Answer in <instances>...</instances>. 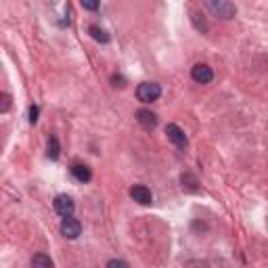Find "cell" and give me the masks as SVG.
I'll list each match as a JSON object with an SVG mask.
<instances>
[{"label":"cell","instance_id":"6da1fadb","mask_svg":"<svg viewBox=\"0 0 268 268\" xmlns=\"http://www.w3.org/2000/svg\"><path fill=\"white\" fill-rule=\"evenodd\" d=\"M136 97L142 103H153L161 97V86L155 84V82H142L136 88Z\"/></svg>","mask_w":268,"mask_h":268},{"label":"cell","instance_id":"7a4b0ae2","mask_svg":"<svg viewBox=\"0 0 268 268\" xmlns=\"http://www.w3.org/2000/svg\"><path fill=\"white\" fill-rule=\"evenodd\" d=\"M205 2L209 6V11L218 17H222V19H233L235 13H237V8L231 0H205Z\"/></svg>","mask_w":268,"mask_h":268},{"label":"cell","instance_id":"3957f363","mask_svg":"<svg viewBox=\"0 0 268 268\" xmlns=\"http://www.w3.org/2000/svg\"><path fill=\"white\" fill-rule=\"evenodd\" d=\"M191 78H193L197 84H209L214 78V71L212 67L205 65V63H197L193 65V69H191Z\"/></svg>","mask_w":268,"mask_h":268},{"label":"cell","instance_id":"277c9868","mask_svg":"<svg viewBox=\"0 0 268 268\" xmlns=\"http://www.w3.org/2000/svg\"><path fill=\"white\" fill-rule=\"evenodd\" d=\"M61 233H63V237H67V239H78L80 233H82L80 220H75V218H71V216H65L63 222H61Z\"/></svg>","mask_w":268,"mask_h":268},{"label":"cell","instance_id":"5b68a950","mask_svg":"<svg viewBox=\"0 0 268 268\" xmlns=\"http://www.w3.org/2000/svg\"><path fill=\"white\" fill-rule=\"evenodd\" d=\"M73 209H75V203H73V199L69 195H57L55 197V212L59 216H63V218L71 216Z\"/></svg>","mask_w":268,"mask_h":268},{"label":"cell","instance_id":"8992f818","mask_svg":"<svg viewBox=\"0 0 268 268\" xmlns=\"http://www.w3.org/2000/svg\"><path fill=\"white\" fill-rule=\"evenodd\" d=\"M166 134H168V138L174 142L178 149H185L187 147V134H185V130L180 128V126H176V124H168V126H166Z\"/></svg>","mask_w":268,"mask_h":268},{"label":"cell","instance_id":"52a82bcc","mask_svg":"<svg viewBox=\"0 0 268 268\" xmlns=\"http://www.w3.org/2000/svg\"><path fill=\"white\" fill-rule=\"evenodd\" d=\"M130 197L136 201V203H140V205H149L151 201H153L151 191H149L145 185H134V187L130 189Z\"/></svg>","mask_w":268,"mask_h":268},{"label":"cell","instance_id":"ba28073f","mask_svg":"<svg viewBox=\"0 0 268 268\" xmlns=\"http://www.w3.org/2000/svg\"><path fill=\"white\" fill-rule=\"evenodd\" d=\"M136 120H138L140 126L147 128V130H151V128L157 126V116H155L153 111H149V109H138V111H136Z\"/></svg>","mask_w":268,"mask_h":268},{"label":"cell","instance_id":"9c48e42d","mask_svg":"<svg viewBox=\"0 0 268 268\" xmlns=\"http://www.w3.org/2000/svg\"><path fill=\"white\" fill-rule=\"evenodd\" d=\"M71 174L75 180H80V183H88V180L92 178V172L88 166H84V164H73L71 166Z\"/></svg>","mask_w":268,"mask_h":268},{"label":"cell","instance_id":"30bf717a","mask_svg":"<svg viewBox=\"0 0 268 268\" xmlns=\"http://www.w3.org/2000/svg\"><path fill=\"white\" fill-rule=\"evenodd\" d=\"M59 140H57V136H51L49 138V145H46V155H49V159H59Z\"/></svg>","mask_w":268,"mask_h":268},{"label":"cell","instance_id":"8fae6325","mask_svg":"<svg viewBox=\"0 0 268 268\" xmlns=\"http://www.w3.org/2000/svg\"><path fill=\"white\" fill-rule=\"evenodd\" d=\"M88 32H90V36H92L97 42H103V44H107V42H109V36H107V32L101 30L99 25H90V30H88Z\"/></svg>","mask_w":268,"mask_h":268},{"label":"cell","instance_id":"7c38bea8","mask_svg":"<svg viewBox=\"0 0 268 268\" xmlns=\"http://www.w3.org/2000/svg\"><path fill=\"white\" fill-rule=\"evenodd\" d=\"M32 266H40V268H53L55 262L51 260L49 256H44V254H38L32 258Z\"/></svg>","mask_w":268,"mask_h":268},{"label":"cell","instance_id":"4fadbf2b","mask_svg":"<svg viewBox=\"0 0 268 268\" xmlns=\"http://www.w3.org/2000/svg\"><path fill=\"white\" fill-rule=\"evenodd\" d=\"M80 4L86 8V11H97L99 4H101V0H80Z\"/></svg>","mask_w":268,"mask_h":268},{"label":"cell","instance_id":"5bb4252c","mask_svg":"<svg viewBox=\"0 0 268 268\" xmlns=\"http://www.w3.org/2000/svg\"><path fill=\"white\" fill-rule=\"evenodd\" d=\"M38 113H40V109H38L36 105H32V107H30V124L38 122Z\"/></svg>","mask_w":268,"mask_h":268},{"label":"cell","instance_id":"9a60e30c","mask_svg":"<svg viewBox=\"0 0 268 268\" xmlns=\"http://www.w3.org/2000/svg\"><path fill=\"white\" fill-rule=\"evenodd\" d=\"M0 99H2V107H0V109H2V111H8V105H11V99H8V94H2Z\"/></svg>","mask_w":268,"mask_h":268},{"label":"cell","instance_id":"2e32d148","mask_svg":"<svg viewBox=\"0 0 268 268\" xmlns=\"http://www.w3.org/2000/svg\"><path fill=\"white\" fill-rule=\"evenodd\" d=\"M107 266H128V264H126V262H122V260H111Z\"/></svg>","mask_w":268,"mask_h":268},{"label":"cell","instance_id":"e0dca14e","mask_svg":"<svg viewBox=\"0 0 268 268\" xmlns=\"http://www.w3.org/2000/svg\"><path fill=\"white\" fill-rule=\"evenodd\" d=\"M113 82H116L113 86H124V80H122V78H118V75H113Z\"/></svg>","mask_w":268,"mask_h":268}]
</instances>
